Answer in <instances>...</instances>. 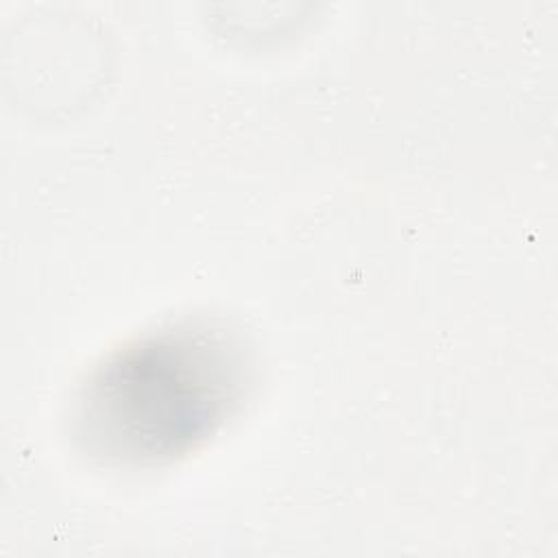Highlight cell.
Masks as SVG:
<instances>
[{
    "instance_id": "obj_1",
    "label": "cell",
    "mask_w": 558,
    "mask_h": 558,
    "mask_svg": "<svg viewBox=\"0 0 558 558\" xmlns=\"http://www.w3.org/2000/svg\"><path fill=\"white\" fill-rule=\"evenodd\" d=\"M244 386V351L231 333L174 325L96 366L76 401V440L109 464H163L214 436L238 410Z\"/></svg>"
}]
</instances>
